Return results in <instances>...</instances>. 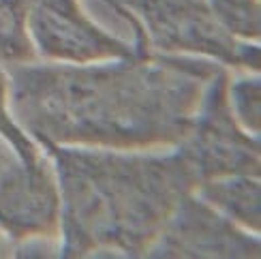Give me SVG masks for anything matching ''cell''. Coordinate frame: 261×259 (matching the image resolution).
<instances>
[{"mask_svg":"<svg viewBox=\"0 0 261 259\" xmlns=\"http://www.w3.org/2000/svg\"><path fill=\"white\" fill-rule=\"evenodd\" d=\"M135 9L144 19L156 47L169 51H195L233 64L259 69V49L236 41L219 17L199 0H114Z\"/></svg>","mask_w":261,"mask_h":259,"instance_id":"cell-3","label":"cell"},{"mask_svg":"<svg viewBox=\"0 0 261 259\" xmlns=\"http://www.w3.org/2000/svg\"><path fill=\"white\" fill-rule=\"evenodd\" d=\"M7 92H9V84H7L5 73L0 71V135H3L7 142L17 150V154L21 159L39 161L35 144H32L30 139L26 137V133H21V128H17L13 124V120L9 118V112H7Z\"/></svg>","mask_w":261,"mask_h":259,"instance_id":"cell-12","label":"cell"},{"mask_svg":"<svg viewBox=\"0 0 261 259\" xmlns=\"http://www.w3.org/2000/svg\"><path fill=\"white\" fill-rule=\"evenodd\" d=\"M212 13L221 24L238 37H259L257 0H212Z\"/></svg>","mask_w":261,"mask_h":259,"instance_id":"cell-10","label":"cell"},{"mask_svg":"<svg viewBox=\"0 0 261 259\" xmlns=\"http://www.w3.org/2000/svg\"><path fill=\"white\" fill-rule=\"evenodd\" d=\"M47 148L56 157L62 253L69 257L99 246L146 253L180 199L199 185L178 154Z\"/></svg>","mask_w":261,"mask_h":259,"instance_id":"cell-2","label":"cell"},{"mask_svg":"<svg viewBox=\"0 0 261 259\" xmlns=\"http://www.w3.org/2000/svg\"><path fill=\"white\" fill-rule=\"evenodd\" d=\"M60 221V195L43 161H26L0 137V227L11 238L51 236Z\"/></svg>","mask_w":261,"mask_h":259,"instance_id":"cell-5","label":"cell"},{"mask_svg":"<svg viewBox=\"0 0 261 259\" xmlns=\"http://www.w3.org/2000/svg\"><path fill=\"white\" fill-rule=\"evenodd\" d=\"M146 253L152 257H257L259 240L238 231L231 221L199 199L184 195Z\"/></svg>","mask_w":261,"mask_h":259,"instance_id":"cell-7","label":"cell"},{"mask_svg":"<svg viewBox=\"0 0 261 259\" xmlns=\"http://www.w3.org/2000/svg\"><path fill=\"white\" fill-rule=\"evenodd\" d=\"M216 73L208 62L137 56L103 67H21L11 94L24 126L45 146L146 148L187 135Z\"/></svg>","mask_w":261,"mask_h":259,"instance_id":"cell-1","label":"cell"},{"mask_svg":"<svg viewBox=\"0 0 261 259\" xmlns=\"http://www.w3.org/2000/svg\"><path fill=\"white\" fill-rule=\"evenodd\" d=\"M225 90V75L219 71L176 152L197 182L231 174H259V144L238 131Z\"/></svg>","mask_w":261,"mask_h":259,"instance_id":"cell-4","label":"cell"},{"mask_svg":"<svg viewBox=\"0 0 261 259\" xmlns=\"http://www.w3.org/2000/svg\"><path fill=\"white\" fill-rule=\"evenodd\" d=\"M32 56L35 49L26 32V0H0V62L21 64Z\"/></svg>","mask_w":261,"mask_h":259,"instance_id":"cell-9","label":"cell"},{"mask_svg":"<svg viewBox=\"0 0 261 259\" xmlns=\"http://www.w3.org/2000/svg\"><path fill=\"white\" fill-rule=\"evenodd\" d=\"M203 199L219 206L231 219L259 231L261 225V191L259 182L248 174H231L199 182Z\"/></svg>","mask_w":261,"mask_h":259,"instance_id":"cell-8","label":"cell"},{"mask_svg":"<svg viewBox=\"0 0 261 259\" xmlns=\"http://www.w3.org/2000/svg\"><path fill=\"white\" fill-rule=\"evenodd\" d=\"M26 28L45 58L88 64L141 56L86 19L75 0H26Z\"/></svg>","mask_w":261,"mask_h":259,"instance_id":"cell-6","label":"cell"},{"mask_svg":"<svg viewBox=\"0 0 261 259\" xmlns=\"http://www.w3.org/2000/svg\"><path fill=\"white\" fill-rule=\"evenodd\" d=\"M231 103L236 107V114L248 131L255 135L261 126V84L259 80H240L231 86Z\"/></svg>","mask_w":261,"mask_h":259,"instance_id":"cell-11","label":"cell"}]
</instances>
